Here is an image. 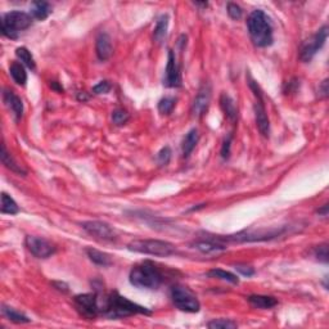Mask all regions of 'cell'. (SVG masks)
Returning a JSON list of instances; mask_svg holds the SVG:
<instances>
[{"instance_id":"cell-10","label":"cell","mask_w":329,"mask_h":329,"mask_svg":"<svg viewBox=\"0 0 329 329\" xmlns=\"http://www.w3.org/2000/svg\"><path fill=\"white\" fill-rule=\"evenodd\" d=\"M74 302L77 311H79L82 316H85V318L88 319L95 318L98 312L100 311V306L99 302H98L97 295H93V293L75 296Z\"/></svg>"},{"instance_id":"cell-18","label":"cell","mask_w":329,"mask_h":329,"mask_svg":"<svg viewBox=\"0 0 329 329\" xmlns=\"http://www.w3.org/2000/svg\"><path fill=\"white\" fill-rule=\"evenodd\" d=\"M251 306L256 309H271V307L278 305V300L271 296H261V295H252L247 298Z\"/></svg>"},{"instance_id":"cell-2","label":"cell","mask_w":329,"mask_h":329,"mask_svg":"<svg viewBox=\"0 0 329 329\" xmlns=\"http://www.w3.org/2000/svg\"><path fill=\"white\" fill-rule=\"evenodd\" d=\"M104 316L109 319H120L131 316L136 314L150 315V311L147 307H143L138 304H134L128 298L122 297L117 292H112L105 298L104 306L100 309Z\"/></svg>"},{"instance_id":"cell-28","label":"cell","mask_w":329,"mask_h":329,"mask_svg":"<svg viewBox=\"0 0 329 329\" xmlns=\"http://www.w3.org/2000/svg\"><path fill=\"white\" fill-rule=\"evenodd\" d=\"M207 276L211 277V278H217L222 279V281H227L232 284H238L239 279L237 278V276H234L233 272L227 271V270L223 269H212L207 272Z\"/></svg>"},{"instance_id":"cell-8","label":"cell","mask_w":329,"mask_h":329,"mask_svg":"<svg viewBox=\"0 0 329 329\" xmlns=\"http://www.w3.org/2000/svg\"><path fill=\"white\" fill-rule=\"evenodd\" d=\"M326 37H328V27L323 26L314 36H311L302 44L300 50V60L302 62H310L314 58L315 54L323 48L326 41Z\"/></svg>"},{"instance_id":"cell-32","label":"cell","mask_w":329,"mask_h":329,"mask_svg":"<svg viewBox=\"0 0 329 329\" xmlns=\"http://www.w3.org/2000/svg\"><path fill=\"white\" fill-rule=\"evenodd\" d=\"M130 116H129L128 112L125 109H122V108H117L112 112V122H114L116 126H122L125 125L126 122L129 121Z\"/></svg>"},{"instance_id":"cell-23","label":"cell","mask_w":329,"mask_h":329,"mask_svg":"<svg viewBox=\"0 0 329 329\" xmlns=\"http://www.w3.org/2000/svg\"><path fill=\"white\" fill-rule=\"evenodd\" d=\"M86 253H88L89 258H90L91 261L95 265H99V266H109V265L112 264L111 256L102 252V251L94 250V248H88Z\"/></svg>"},{"instance_id":"cell-34","label":"cell","mask_w":329,"mask_h":329,"mask_svg":"<svg viewBox=\"0 0 329 329\" xmlns=\"http://www.w3.org/2000/svg\"><path fill=\"white\" fill-rule=\"evenodd\" d=\"M315 257L320 262L326 264L328 262V244H320L315 248Z\"/></svg>"},{"instance_id":"cell-14","label":"cell","mask_w":329,"mask_h":329,"mask_svg":"<svg viewBox=\"0 0 329 329\" xmlns=\"http://www.w3.org/2000/svg\"><path fill=\"white\" fill-rule=\"evenodd\" d=\"M255 117H256V125H257L258 131L267 138L270 133V122L269 117H267L266 109L264 105V98H256L255 103Z\"/></svg>"},{"instance_id":"cell-33","label":"cell","mask_w":329,"mask_h":329,"mask_svg":"<svg viewBox=\"0 0 329 329\" xmlns=\"http://www.w3.org/2000/svg\"><path fill=\"white\" fill-rule=\"evenodd\" d=\"M171 149L170 147H163L158 153H157V162H158L159 166H166L169 164L171 159Z\"/></svg>"},{"instance_id":"cell-1","label":"cell","mask_w":329,"mask_h":329,"mask_svg":"<svg viewBox=\"0 0 329 329\" xmlns=\"http://www.w3.org/2000/svg\"><path fill=\"white\" fill-rule=\"evenodd\" d=\"M247 27L253 44L258 48H266L274 41L271 22L261 9H256L251 13L247 20Z\"/></svg>"},{"instance_id":"cell-13","label":"cell","mask_w":329,"mask_h":329,"mask_svg":"<svg viewBox=\"0 0 329 329\" xmlns=\"http://www.w3.org/2000/svg\"><path fill=\"white\" fill-rule=\"evenodd\" d=\"M211 102V86L210 84L204 82L203 85L199 88L198 94H197L196 99H194L193 105H192V114L194 116L199 117L207 111L208 105Z\"/></svg>"},{"instance_id":"cell-7","label":"cell","mask_w":329,"mask_h":329,"mask_svg":"<svg viewBox=\"0 0 329 329\" xmlns=\"http://www.w3.org/2000/svg\"><path fill=\"white\" fill-rule=\"evenodd\" d=\"M171 300L179 310L185 312H198L201 309L198 298L184 286H174L171 288Z\"/></svg>"},{"instance_id":"cell-17","label":"cell","mask_w":329,"mask_h":329,"mask_svg":"<svg viewBox=\"0 0 329 329\" xmlns=\"http://www.w3.org/2000/svg\"><path fill=\"white\" fill-rule=\"evenodd\" d=\"M193 247L196 248V250L201 251V252H203V253L217 252V251H224L225 248H227L224 243L216 241V239H213V238H208V239H206V241L194 242Z\"/></svg>"},{"instance_id":"cell-9","label":"cell","mask_w":329,"mask_h":329,"mask_svg":"<svg viewBox=\"0 0 329 329\" xmlns=\"http://www.w3.org/2000/svg\"><path fill=\"white\" fill-rule=\"evenodd\" d=\"M27 250L37 258H48L56 252V246L48 239L36 236H27L25 239Z\"/></svg>"},{"instance_id":"cell-27","label":"cell","mask_w":329,"mask_h":329,"mask_svg":"<svg viewBox=\"0 0 329 329\" xmlns=\"http://www.w3.org/2000/svg\"><path fill=\"white\" fill-rule=\"evenodd\" d=\"M16 56H17V58L21 61L22 65H25L26 67H29L30 70H35V60L29 49L25 48V46L17 48L16 49Z\"/></svg>"},{"instance_id":"cell-4","label":"cell","mask_w":329,"mask_h":329,"mask_svg":"<svg viewBox=\"0 0 329 329\" xmlns=\"http://www.w3.org/2000/svg\"><path fill=\"white\" fill-rule=\"evenodd\" d=\"M130 251L145 255L158 256V257H168L175 253L176 247L173 243L159 239H136L128 244Z\"/></svg>"},{"instance_id":"cell-37","label":"cell","mask_w":329,"mask_h":329,"mask_svg":"<svg viewBox=\"0 0 329 329\" xmlns=\"http://www.w3.org/2000/svg\"><path fill=\"white\" fill-rule=\"evenodd\" d=\"M236 270L238 272H241L242 276L244 277H252L255 274V270L253 267L247 266V265H236Z\"/></svg>"},{"instance_id":"cell-25","label":"cell","mask_w":329,"mask_h":329,"mask_svg":"<svg viewBox=\"0 0 329 329\" xmlns=\"http://www.w3.org/2000/svg\"><path fill=\"white\" fill-rule=\"evenodd\" d=\"M2 162H3V164H6L7 169H9V170L13 171V173L22 174V175L26 174V171L21 168V164H18L17 162L15 161V158L8 153L6 144H2Z\"/></svg>"},{"instance_id":"cell-6","label":"cell","mask_w":329,"mask_h":329,"mask_svg":"<svg viewBox=\"0 0 329 329\" xmlns=\"http://www.w3.org/2000/svg\"><path fill=\"white\" fill-rule=\"evenodd\" d=\"M31 23L32 17L25 12H9L2 18V32L9 39H17L20 32L29 29Z\"/></svg>"},{"instance_id":"cell-38","label":"cell","mask_w":329,"mask_h":329,"mask_svg":"<svg viewBox=\"0 0 329 329\" xmlns=\"http://www.w3.org/2000/svg\"><path fill=\"white\" fill-rule=\"evenodd\" d=\"M230 143H232V136H229L228 139H225L224 144L222 148V156L223 158H229L230 154Z\"/></svg>"},{"instance_id":"cell-11","label":"cell","mask_w":329,"mask_h":329,"mask_svg":"<svg viewBox=\"0 0 329 329\" xmlns=\"http://www.w3.org/2000/svg\"><path fill=\"white\" fill-rule=\"evenodd\" d=\"M82 229L98 241H114L116 238V232L114 228L103 222L82 223Z\"/></svg>"},{"instance_id":"cell-20","label":"cell","mask_w":329,"mask_h":329,"mask_svg":"<svg viewBox=\"0 0 329 329\" xmlns=\"http://www.w3.org/2000/svg\"><path fill=\"white\" fill-rule=\"evenodd\" d=\"M198 140H199V134H198V130H197V129H192L190 131H188V134L185 135L184 140H183V144H182L183 156L184 157L189 156V154L193 152L194 148H196Z\"/></svg>"},{"instance_id":"cell-19","label":"cell","mask_w":329,"mask_h":329,"mask_svg":"<svg viewBox=\"0 0 329 329\" xmlns=\"http://www.w3.org/2000/svg\"><path fill=\"white\" fill-rule=\"evenodd\" d=\"M220 105H222V109L224 111L225 116L229 120H232V121H236L237 117H238V108H237L236 102L233 100V98L230 95H228L227 93L222 94Z\"/></svg>"},{"instance_id":"cell-22","label":"cell","mask_w":329,"mask_h":329,"mask_svg":"<svg viewBox=\"0 0 329 329\" xmlns=\"http://www.w3.org/2000/svg\"><path fill=\"white\" fill-rule=\"evenodd\" d=\"M51 8L49 6V3L46 2H34L31 7V15L32 17L36 18V20L44 21L49 17L50 15Z\"/></svg>"},{"instance_id":"cell-39","label":"cell","mask_w":329,"mask_h":329,"mask_svg":"<svg viewBox=\"0 0 329 329\" xmlns=\"http://www.w3.org/2000/svg\"><path fill=\"white\" fill-rule=\"evenodd\" d=\"M326 85H328V80H324V81L321 82V86L319 88V91L323 94V97H326V95H328V88H326Z\"/></svg>"},{"instance_id":"cell-21","label":"cell","mask_w":329,"mask_h":329,"mask_svg":"<svg viewBox=\"0 0 329 329\" xmlns=\"http://www.w3.org/2000/svg\"><path fill=\"white\" fill-rule=\"evenodd\" d=\"M9 72H11L12 79L15 80L16 84L21 86L26 85V81H27V72L25 70V66L20 62H13L9 67Z\"/></svg>"},{"instance_id":"cell-31","label":"cell","mask_w":329,"mask_h":329,"mask_svg":"<svg viewBox=\"0 0 329 329\" xmlns=\"http://www.w3.org/2000/svg\"><path fill=\"white\" fill-rule=\"evenodd\" d=\"M176 105V99L173 97H164L159 100L158 111L162 115H170Z\"/></svg>"},{"instance_id":"cell-12","label":"cell","mask_w":329,"mask_h":329,"mask_svg":"<svg viewBox=\"0 0 329 329\" xmlns=\"http://www.w3.org/2000/svg\"><path fill=\"white\" fill-rule=\"evenodd\" d=\"M182 84V72H180L179 65L176 62L175 54H174L173 50H169L168 66H166V71H164L163 85L168 86V88H180Z\"/></svg>"},{"instance_id":"cell-5","label":"cell","mask_w":329,"mask_h":329,"mask_svg":"<svg viewBox=\"0 0 329 329\" xmlns=\"http://www.w3.org/2000/svg\"><path fill=\"white\" fill-rule=\"evenodd\" d=\"M283 233V228H269V229H247L242 232L233 234V236H216V241L222 242H237V243H243V242H261L270 241L277 237H279Z\"/></svg>"},{"instance_id":"cell-30","label":"cell","mask_w":329,"mask_h":329,"mask_svg":"<svg viewBox=\"0 0 329 329\" xmlns=\"http://www.w3.org/2000/svg\"><path fill=\"white\" fill-rule=\"evenodd\" d=\"M207 326L211 329H234L238 326V324L230 319H215V320L210 321Z\"/></svg>"},{"instance_id":"cell-36","label":"cell","mask_w":329,"mask_h":329,"mask_svg":"<svg viewBox=\"0 0 329 329\" xmlns=\"http://www.w3.org/2000/svg\"><path fill=\"white\" fill-rule=\"evenodd\" d=\"M111 84H109V81H100L98 82L97 85L94 86L93 88V93L95 94H107L109 93V90H111Z\"/></svg>"},{"instance_id":"cell-41","label":"cell","mask_w":329,"mask_h":329,"mask_svg":"<svg viewBox=\"0 0 329 329\" xmlns=\"http://www.w3.org/2000/svg\"><path fill=\"white\" fill-rule=\"evenodd\" d=\"M77 98H79V100H88V97H86L84 93H80L79 97H77Z\"/></svg>"},{"instance_id":"cell-26","label":"cell","mask_w":329,"mask_h":329,"mask_svg":"<svg viewBox=\"0 0 329 329\" xmlns=\"http://www.w3.org/2000/svg\"><path fill=\"white\" fill-rule=\"evenodd\" d=\"M2 212L8 213V215H17L20 212L18 204L7 193L2 194Z\"/></svg>"},{"instance_id":"cell-40","label":"cell","mask_w":329,"mask_h":329,"mask_svg":"<svg viewBox=\"0 0 329 329\" xmlns=\"http://www.w3.org/2000/svg\"><path fill=\"white\" fill-rule=\"evenodd\" d=\"M318 213H319V215H323V216L328 215V204H324L323 207L319 208Z\"/></svg>"},{"instance_id":"cell-29","label":"cell","mask_w":329,"mask_h":329,"mask_svg":"<svg viewBox=\"0 0 329 329\" xmlns=\"http://www.w3.org/2000/svg\"><path fill=\"white\" fill-rule=\"evenodd\" d=\"M2 312H3L4 316H7V318H8L11 321H15V323H18V324L30 323V319L27 318L26 315L21 314V312L16 311L15 309H12V307L6 306V305H3Z\"/></svg>"},{"instance_id":"cell-15","label":"cell","mask_w":329,"mask_h":329,"mask_svg":"<svg viewBox=\"0 0 329 329\" xmlns=\"http://www.w3.org/2000/svg\"><path fill=\"white\" fill-rule=\"evenodd\" d=\"M112 50L114 49H112L111 37L104 32L99 34V36L97 37V43H95V51H97V57L99 58V61L104 62V61L109 60L112 56Z\"/></svg>"},{"instance_id":"cell-16","label":"cell","mask_w":329,"mask_h":329,"mask_svg":"<svg viewBox=\"0 0 329 329\" xmlns=\"http://www.w3.org/2000/svg\"><path fill=\"white\" fill-rule=\"evenodd\" d=\"M3 99H4V103L7 104V107H8L9 109L13 112V115H15L16 119L20 120L21 117H22V115H23L22 99L18 97V95L15 93V91L8 90V89H6V90H4Z\"/></svg>"},{"instance_id":"cell-35","label":"cell","mask_w":329,"mask_h":329,"mask_svg":"<svg viewBox=\"0 0 329 329\" xmlns=\"http://www.w3.org/2000/svg\"><path fill=\"white\" fill-rule=\"evenodd\" d=\"M242 8L239 6L234 3H229L228 4V15H229L230 18L233 20H239L242 17Z\"/></svg>"},{"instance_id":"cell-3","label":"cell","mask_w":329,"mask_h":329,"mask_svg":"<svg viewBox=\"0 0 329 329\" xmlns=\"http://www.w3.org/2000/svg\"><path fill=\"white\" fill-rule=\"evenodd\" d=\"M130 283L140 290H157L162 284L163 276L161 270L150 261L140 262L130 271Z\"/></svg>"},{"instance_id":"cell-24","label":"cell","mask_w":329,"mask_h":329,"mask_svg":"<svg viewBox=\"0 0 329 329\" xmlns=\"http://www.w3.org/2000/svg\"><path fill=\"white\" fill-rule=\"evenodd\" d=\"M168 29H169V16L163 15L158 18L153 31V37L157 43H162V41H163L166 35H168Z\"/></svg>"}]
</instances>
